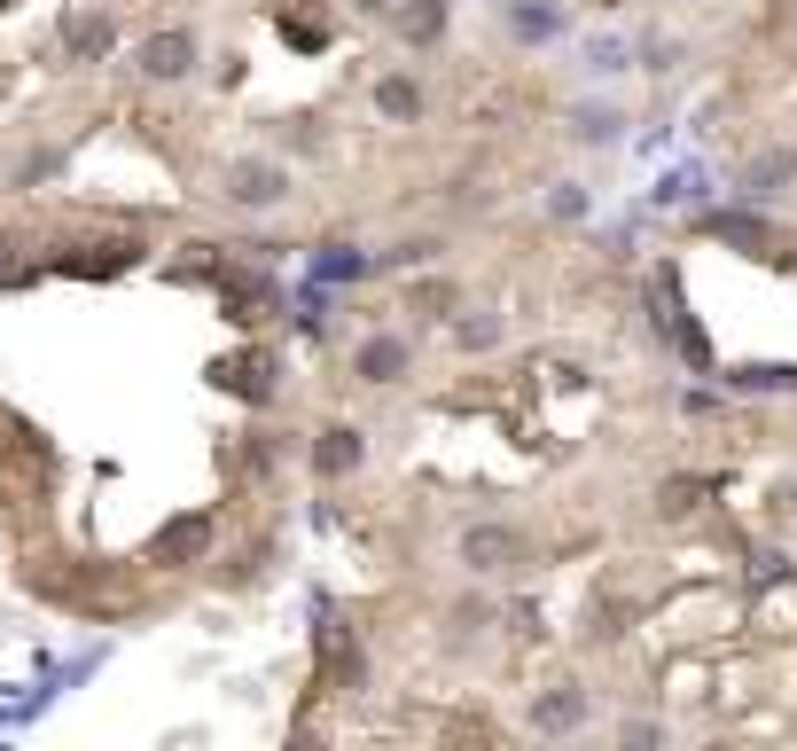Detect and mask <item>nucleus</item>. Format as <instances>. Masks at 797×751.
I'll use <instances>...</instances> for the list:
<instances>
[{
    "label": "nucleus",
    "mask_w": 797,
    "mask_h": 751,
    "mask_svg": "<svg viewBox=\"0 0 797 751\" xmlns=\"http://www.w3.org/2000/svg\"><path fill=\"white\" fill-rule=\"evenodd\" d=\"M78 47H86V55L110 47V17H86V24H78Z\"/></svg>",
    "instance_id": "obj_9"
},
{
    "label": "nucleus",
    "mask_w": 797,
    "mask_h": 751,
    "mask_svg": "<svg viewBox=\"0 0 797 751\" xmlns=\"http://www.w3.org/2000/svg\"><path fill=\"white\" fill-rule=\"evenodd\" d=\"M204 548V517H181L172 533H157V556H196Z\"/></svg>",
    "instance_id": "obj_5"
},
{
    "label": "nucleus",
    "mask_w": 797,
    "mask_h": 751,
    "mask_svg": "<svg viewBox=\"0 0 797 751\" xmlns=\"http://www.w3.org/2000/svg\"><path fill=\"white\" fill-rule=\"evenodd\" d=\"M282 189H290V181L274 173V164H235V173H227V196H235V204H274Z\"/></svg>",
    "instance_id": "obj_1"
},
{
    "label": "nucleus",
    "mask_w": 797,
    "mask_h": 751,
    "mask_svg": "<svg viewBox=\"0 0 797 751\" xmlns=\"http://www.w3.org/2000/svg\"><path fill=\"white\" fill-rule=\"evenodd\" d=\"M368 9H391V0H368Z\"/></svg>",
    "instance_id": "obj_10"
},
{
    "label": "nucleus",
    "mask_w": 797,
    "mask_h": 751,
    "mask_svg": "<svg viewBox=\"0 0 797 751\" xmlns=\"http://www.w3.org/2000/svg\"><path fill=\"white\" fill-rule=\"evenodd\" d=\"M399 368H407V345H391V337H376V345L360 353V376H368V384H391Z\"/></svg>",
    "instance_id": "obj_3"
},
{
    "label": "nucleus",
    "mask_w": 797,
    "mask_h": 751,
    "mask_svg": "<svg viewBox=\"0 0 797 751\" xmlns=\"http://www.w3.org/2000/svg\"><path fill=\"white\" fill-rule=\"evenodd\" d=\"M376 103H384V110H391V118H414V87H407V78H391V87H384V95H376Z\"/></svg>",
    "instance_id": "obj_7"
},
{
    "label": "nucleus",
    "mask_w": 797,
    "mask_h": 751,
    "mask_svg": "<svg viewBox=\"0 0 797 751\" xmlns=\"http://www.w3.org/2000/svg\"><path fill=\"white\" fill-rule=\"evenodd\" d=\"M462 556H470L477 571H493L500 556H516V540H508V533H470V548H462Z\"/></svg>",
    "instance_id": "obj_6"
},
{
    "label": "nucleus",
    "mask_w": 797,
    "mask_h": 751,
    "mask_svg": "<svg viewBox=\"0 0 797 751\" xmlns=\"http://www.w3.org/2000/svg\"><path fill=\"white\" fill-rule=\"evenodd\" d=\"M189 55H196V40H189V32H157V40L141 47V63H149L157 78H181V71H189Z\"/></svg>",
    "instance_id": "obj_2"
},
{
    "label": "nucleus",
    "mask_w": 797,
    "mask_h": 751,
    "mask_svg": "<svg viewBox=\"0 0 797 751\" xmlns=\"http://www.w3.org/2000/svg\"><path fill=\"white\" fill-rule=\"evenodd\" d=\"M360 462V431H321V470L336 478V470H352Z\"/></svg>",
    "instance_id": "obj_4"
},
{
    "label": "nucleus",
    "mask_w": 797,
    "mask_h": 751,
    "mask_svg": "<svg viewBox=\"0 0 797 751\" xmlns=\"http://www.w3.org/2000/svg\"><path fill=\"white\" fill-rule=\"evenodd\" d=\"M571 720H579V697H548L540 705V728H571Z\"/></svg>",
    "instance_id": "obj_8"
}]
</instances>
